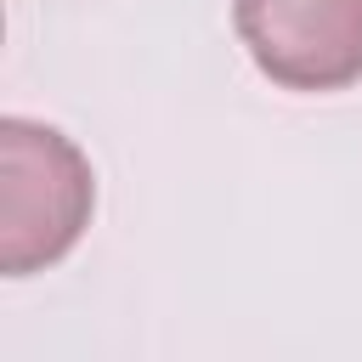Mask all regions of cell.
<instances>
[{
  "mask_svg": "<svg viewBox=\"0 0 362 362\" xmlns=\"http://www.w3.org/2000/svg\"><path fill=\"white\" fill-rule=\"evenodd\" d=\"M96 175L85 153L34 119H0V266L28 277L57 266L90 226Z\"/></svg>",
  "mask_w": 362,
  "mask_h": 362,
  "instance_id": "obj_1",
  "label": "cell"
},
{
  "mask_svg": "<svg viewBox=\"0 0 362 362\" xmlns=\"http://www.w3.org/2000/svg\"><path fill=\"white\" fill-rule=\"evenodd\" d=\"M249 62L283 90H345L362 79V0H232Z\"/></svg>",
  "mask_w": 362,
  "mask_h": 362,
  "instance_id": "obj_2",
  "label": "cell"
}]
</instances>
